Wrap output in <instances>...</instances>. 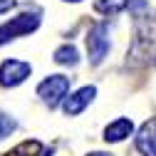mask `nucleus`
Here are the masks:
<instances>
[{"label":"nucleus","mask_w":156,"mask_h":156,"mask_svg":"<svg viewBox=\"0 0 156 156\" xmlns=\"http://www.w3.org/2000/svg\"><path fill=\"white\" fill-rule=\"evenodd\" d=\"M89 156H112V154H104V151H94V154H89Z\"/></svg>","instance_id":"obj_14"},{"label":"nucleus","mask_w":156,"mask_h":156,"mask_svg":"<svg viewBox=\"0 0 156 156\" xmlns=\"http://www.w3.org/2000/svg\"><path fill=\"white\" fill-rule=\"evenodd\" d=\"M15 119H12V116H8V114H3V112H0V141H3L5 139V136H10L12 131H15Z\"/></svg>","instance_id":"obj_11"},{"label":"nucleus","mask_w":156,"mask_h":156,"mask_svg":"<svg viewBox=\"0 0 156 156\" xmlns=\"http://www.w3.org/2000/svg\"><path fill=\"white\" fill-rule=\"evenodd\" d=\"M129 10L136 17H141V10H149V3H146V0H129Z\"/></svg>","instance_id":"obj_12"},{"label":"nucleus","mask_w":156,"mask_h":156,"mask_svg":"<svg viewBox=\"0 0 156 156\" xmlns=\"http://www.w3.org/2000/svg\"><path fill=\"white\" fill-rule=\"evenodd\" d=\"M32 67L23 60H5L0 65V84L3 87H17L20 82H25L30 77Z\"/></svg>","instance_id":"obj_4"},{"label":"nucleus","mask_w":156,"mask_h":156,"mask_svg":"<svg viewBox=\"0 0 156 156\" xmlns=\"http://www.w3.org/2000/svg\"><path fill=\"white\" fill-rule=\"evenodd\" d=\"M40 156H52V149H50V151H42Z\"/></svg>","instance_id":"obj_15"},{"label":"nucleus","mask_w":156,"mask_h":156,"mask_svg":"<svg viewBox=\"0 0 156 156\" xmlns=\"http://www.w3.org/2000/svg\"><path fill=\"white\" fill-rule=\"evenodd\" d=\"M67 3H80V0H67Z\"/></svg>","instance_id":"obj_16"},{"label":"nucleus","mask_w":156,"mask_h":156,"mask_svg":"<svg viewBox=\"0 0 156 156\" xmlns=\"http://www.w3.org/2000/svg\"><path fill=\"white\" fill-rule=\"evenodd\" d=\"M136 149L144 156H156V116L141 124L139 134H136Z\"/></svg>","instance_id":"obj_5"},{"label":"nucleus","mask_w":156,"mask_h":156,"mask_svg":"<svg viewBox=\"0 0 156 156\" xmlns=\"http://www.w3.org/2000/svg\"><path fill=\"white\" fill-rule=\"evenodd\" d=\"M77 60H80V55H77V50L72 45H62L55 52V62L57 65H77Z\"/></svg>","instance_id":"obj_10"},{"label":"nucleus","mask_w":156,"mask_h":156,"mask_svg":"<svg viewBox=\"0 0 156 156\" xmlns=\"http://www.w3.org/2000/svg\"><path fill=\"white\" fill-rule=\"evenodd\" d=\"M12 5H15V0H0V15H3V12H8Z\"/></svg>","instance_id":"obj_13"},{"label":"nucleus","mask_w":156,"mask_h":156,"mask_svg":"<svg viewBox=\"0 0 156 156\" xmlns=\"http://www.w3.org/2000/svg\"><path fill=\"white\" fill-rule=\"evenodd\" d=\"M126 8H129V0H97L94 3V10L102 15H116Z\"/></svg>","instance_id":"obj_8"},{"label":"nucleus","mask_w":156,"mask_h":156,"mask_svg":"<svg viewBox=\"0 0 156 156\" xmlns=\"http://www.w3.org/2000/svg\"><path fill=\"white\" fill-rule=\"evenodd\" d=\"M94 94H97L94 87H82V89H77L72 97H67V99H65V114H67V116H74V114L84 112V107L94 99Z\"/></svg>","instance_id":"obj_6"},{"label":"nucleus","mask_w":156,"mask_h":156,"mask_svg":"<svg viewBox=\"0 0 156 156\" xmlns=\"http://www.w3.org/2000/svg\"><path fill=\"white\" fill-rule=\"evenodd\" d=\"M67 92H69V80L65 74H52V77H47L45 82H40V87H37V94H40V99L52 109V107H57L65 97H67Z\"/></svg>","instance_id":"obj_3"},{"label":"nucleus","mask_w":156,"mask_h":156,"mask_svg":"<svg viewBox=\"0 0 156 156\" xmlns=\"http://www.w3.org/2000/svg\"><path fill=\"white\" fill-rule=\"evenodd\" d=\"M109 52V25L107 23H97L87 32V55L92 65H99Z\"/></svg>","instance_id":"obj_2"},{"label":"nucleus","mask_w":156,"mask_h":156,"mask_svg":"<svg viewBox=\"0 0 156 156\" xmlns=\"http://www.w3.org/2000/svg\"><path fill=\"white\" fill-rule=\"evenodd\" d=\"M37 27H40V15H37V12H23V15L12 17L10 23L0 25V45L15 40V37L30 35V32L37 30Z\"/></svg>","instance_id":"obj_1"},{"label":"nucleus","mask_w":156,"mask_h":156,"mask_svg":"<svg viewBox=\"0 0 156 156\" xmlns=\"http://www.w3.org/2000/svg\"><path fill=\"white\" fill-rule=\"evenodd\" d=\"M131 131H134V124H131V119H116V122H112L107 129H104V139L107 141H124L126 136H131Z\"/></svg>","instance_id":"obj_7"},{"label":"nucleus","mask_w":156,"mask_h":156,"mask_svg":"<svg viewBox=\"0 0 156 156\" xmlns=\"http://www.w3.org/2000/svg\"><path fill=\"white\" fill-rule=\"evenodd\" d=\"M40 154H42V144L40 141H23L12 151H8L5 156H40Z\"/></svg>","instance_id":"obj_9"}]
</instances>
